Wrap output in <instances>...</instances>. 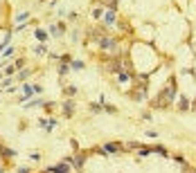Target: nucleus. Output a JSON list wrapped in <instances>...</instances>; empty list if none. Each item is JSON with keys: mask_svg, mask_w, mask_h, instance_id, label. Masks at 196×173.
Wrapping results in <instances>:
<instances>
[{"mask_svg": "<svg viewBox=\"0 0 196 173\" xmlns=\"http://www.w3.org/2000/svg\"><path fill=\"white\" fill-rule=\"evenodd\" d=\"M176 94H178V90H176V83L169 81V83L165 85V90L160 92V99H158V101H160V103H167V106H171V103L176 101Z\"/></svg>", "mask_w": 196, "mask_h": 173, "instance_id": "f257e3e1", "label": "nucleus"}, {"mask_svg": "<svg viewBox=\"0 0 196 173\" xmlns=\"http://www.w3.org/2000/svg\"><path fill=\"white\" fill-rule=\"evenodd\" d=\"M97 45H99V50H104V52H115L117 50V41L110 38V36H101L97 41Z\"/></svg>", "mask_w": 196, "mask_h": 173, "instance_id": "f03ea898", "label": "nucleus"}, {"mask_svg": "<svg viewBox=\"0 0 196 173\" xmlns=\"http://www.w3.org/2000/svg\"><path fill=\"white\" fill-rule=\"evenodd\" d=\"M101 27H117V11L115 9H106L104 18H101Z\"/></svg>", "mask_w": 196, "mask_h": 173, "instance_id": "7ed1b4c3", "label": "nucleus"}, {"mask_svg": "<svg viewBox=\"0 0 196 173\" xmlns=\"http://www.w3.org/2000/svg\"><path fill=\"white\" fill-rule=\"evenodd\" d=\"M68 162H70V164L77 169V171H81L83 164H86V153H77L74 157H68Z\"/></svg>", "mask_w": 196, "mask_h": 173, "instance_id": "20e7f679", "label": "nucleus"}, {"mask_svg": "<svg viewBox=\"0 0 196 173\" xmlns=\"http://www.w3.org/2000/svg\"><path fill=\"white\" fill-rule=\"evenodd\" d=\"M50 173H70V162L65 160V162H59V164H54L48 169Z\"/></svg>", "mask_w": 196, "mask_h": 173, "instance_id": "39448f33", "label": "nucleus"}, {"mask_svg": "<svg viewBox=\"0 0 196 173\" xmlns=\"http://www.w3.org/2000/svg\"><path fill=\"white\" fill-rule=\"evenodd\" d=\"M61 110H63V117H72V115H74V101L72 99H65L63 106H61Z\"/></svg>", "mask_w": 196, "mask_h": 173, "instance_id": "423d86ee", "label": "nucleus"}, {"mask_svg": "<svg viewBox=\"0 0 196 173\" xmlns=\"http://www.w3.org/2000/svg\"><path fill=\"white\" fill-rule=\"evenodd\" d=\"M21 90H23V97H25V99H32L34 94H36V85H30V83H23V85H21Z\"/></svg>", "mask_w": 196, "mask_h": 173, "instance_id": "0eeeda50", "label": "nucleus"}, {"mask_svg": "<svg viewBox=\"0 0 196 173\" xmlns=\"http://www.w3.org/2000/svg\"><path fill=\"white\" fill-rule=\"evenodd\" d=\"M119 148H122V144H119V142H117V144H115V142H106V144H104V151H106V153H119Z\"/></svg>", "mask_w": 196, "mask_h": 173, "instance_id": "6e6552de", "label": "nucleus"}, {"mask_svg": "<svg viewBox=\"0 0 196 173\" xmlns=\"http://www.w3.org/2000/svg\"><path fill=\"white\" fill-rule=\"evenodd\" d=\"M34 36H36V41H41V43H43V41H48V38H50V34L45 32V30H41V27H39V30L34 32Z\"/></svg>", "mask_w": 196, "mask_h": 173, "instance_id": "1a4fd4ad", "label": "nucleus"}, {"mask_svg": "<svg viewBox=\"0 0 196 173\" xmlns=\"http://www.w3.org/2000/svg\"><path fill=\"white\" fill-rule=\"evenodd\" d=\"M104 14H106L104 7H95V9H92V18H95V20H101V18H104Z\"/></svg>", "mask_w": 196, "mask_h": 173, "instance_id": "9d476101", "label": "nucleus"}, {"mask_svg": "<svg viewBox=\"0 0 196 173\" xmlns=\"http://www.w3.org/2000/svg\"><path fill=\"white\" fill-rule=\"evenodd\" d=\"M0 155H2V157H16V151L7 148V146H0Z\"/></svg>", "mask_w": 196, "mask_h": 173, "instance_id": "9b49d317", "label": "nucleus"}, {"mask_svg": "<svg viewBox=\"0 0 196 173\" xmlns=\"http://www.w3.org/2000/svg\"><path fill=\"white\" fill-rule=\"evenodd\" d=\"M131 79H133V76H131L128 72H124V70H122V72H117V81H119V83H128Z\"/></svg>", "mask_w": 196, "mask_h": 173, "instance_id": "f8f14e48", "label": "nucleus"}, {"mask_svg": "<svg viewBox=\"0 0 196 173\" xmlns=\"http://www.w3.org/2000/svg\"><path fill=\"white\" fill-rule=\"evenodd\" d=\"M68 72H70V63H63V61H61V65H59V74L65 76Z\"/></svg>", "mask_w": 196, "mask_h": 173, "instance_id": "ddd939ff", "label": "nucleus"}, {"mask_svg": "<svg viewBox=\"0 0 196 173\" xmlns=\"http://www.w3.org/2000/svg\"><path fill=\"white\" fill-rule=\"evenodd\" d=\"M70 70H83V61H70Z\"/></svg>", "mask_w": 196, "mask_h": 173, "instance_id": "4468645a", "label": "nucleus"}, {"mask_svg": "<svg viewBox=\"0 0 196 173\" xmlns=\"http://www.w3.org/2000/svg\"><path fill=\"white\" fill-rule=\"evenodd\" d=\"M27 18H30V11H21V14L16 16V23H25Z\"/></svg>", "mask_w": 196, "mask_h": 173, "instance_id": "2eb2a0df", "label": "nucleus"}, {"mask_svg": "<svg viewBox=\"0 0 196 173\" xmlns=\"http://www.w3.org/2000/svg\"><path fill=\"white\" fill-rule=\"evenodd\" d=\"M36 106H43V101H41V99H30L25 108H36Z\"/></svg>", "mask_w": 196, "mask_h": 173, "instance_id": "dca6fc26", "label": "nucleus"}, {"mask_svg": "<svg viewBox=\"0 0 196 173\" xmlns=\"http://www.w3.org/2000/svg\"><path fill=\"white\" fill-rule=\"evenodd\" d=\"M14 72H16V65H12V63H9V65H7V68L2 70V74H5V76H12Z\"/></svg>", "mask_w": 196, "mask_h": 173, "instance_id": "f3484780", "label": "nucleus"}, {"mask_svg": "<svg viewBox=\"0 0 196 173\" xmlns=\"http://www.w3.org/2000/svg\"><path fill=\"white\" fill-rule=\"evenodd\" d=\"M151 153H153L151 148H142V146L138 148V155H140V157H147V155H151Z\"/></svg>", "mask_w": 196, "mask_h": 173, "instance_id": "a211bd4d", "label": "nucleus"}, {"mask_svg": "<svg viewBox=\"0 0 196 173\" xmlns=\"http://www.w3.org/2000/svg\"><path fill=\"white\" fill-rule=\"evenodd\" d=\"M63 92L68 94V97H74V94H77V85H68V88H65Z\"/></svg>", "mask_w": 196, "mask_h": 173, "instance_id": "6ab92c4d", "label": "nucleus"}, {"mask_svg": "<svg viewBox=\"0 0 196 173\" xmlns=\"http://www.w3.org/2000/svg\"><path fill=\"white\" fill-rule=\"evenodd\" d=\"M14 54H16V50H14V47H12V45H9V47H7V50L2 52V56H5V59H12V56H14Z\"/></svg>", "mask_w": 196, "mask_h": 173, "instance_id": "aec40b11", "label": "nucleus"}, {"mask_svg": "<svg viewBox=\"0 0 196 173\" xmlns=\"http://www.w3.org/2000/svg\"><path fill=\"white\" fill-rule=\"evenodd\" d=\"M30 74H32V70H21V72H18V76H16V79H18V81H23V79H27Z\"/></svg>", "mask_w": 196, "mask_h": 173, "instance_id": "412c9836", "label": "nucleus"}, {"mask_svg": "<svg viewBox=\"0 0 196 173\" xmlns=\"http://www.w3.org/2000/svg\"><path fill=\"white\" fill-rule=\"evenodd\" d=\"M101 110H104L101 103H90V112H101Z\"/></svg>", "mask_w": 196, "mask_h": 173, "instance_id": "4be33fe9", "label": "nucleus"}, {"mask_svg": "<svg viewBox=\"0 0 196 173\" xmlns=\"http://www.w3.org/2000/svg\"><path fill=\"white\" fill-rule=\"evenodd\" d=\"M34 52L39 54V56H43V54H48V47H45V45H39V47H36Z\"/></svg>", "mask_w": 196, "mask_h": 173, "instance_id": "5701e85b", "label": "nucleus"}, {"mask_svg": "<svg viewBox=\"0 0 196 173\" xmlns=\"http://www.w3.org/2000/svg\"><path fill=\"white\" fill-rule=\"evenodd\" d=\"M126 148H128V151H138V148H140V142H128Z\"/></svg>", "mask_w": 196, "mask_h": 173, "instance_id": "b1692460", "label": "nucleus"}, {"mask_svg": "<svg viewBox=\"0 0 196 173\" xmlns=\"http://www.w3.org/2000/svg\"><path fill=\"white\" fill-rule=\"evenodd\" d=\"M178 108H180V110H187V108H189V101L183 97V99H180V106H178Z\"/></svg>", "mask_w": 196, "mask_h": 173, "instance_id": "393cba45", "label": "nucleus"}, {"mask_svg": "<svg viewBox=\"0 0 196 173\" xmlns=\"http://www.w3.org/2000/svg\"><path fill=\"white\" fill-rule=\"evenodd\" d=\"M14 65H16V70H23V68H25V59H16Z\"/></svg>", "mask_w": 196, "mask_h": 173, "instance_id": "a878e982", "label": "nucleus"}, {"mask_svg": "<svg viewBox=\"0 0 196 173\" xmlns=\"http://www.w3.org/2000/svg\"><path fill=\"white\" fill-rule=\"evenodd\" d=\"M147 137H153V139H156V137H158V133H156V130H147Z\"/></svg>", "mask_w": 196, "mask_h": 173, "instance_id": "bb28decb", "label": "nucleus"}, {"mask_svg": "<svg viewBox=\"0 0 196 173\" xmlns=\"http://www.w3.org/2000/svg\"><path fill=\"white\" fill-rule=\"evenodd\" d=\"M185 169H187V173H196V169H192V166H187V164H185Z\"/></svg>", "mask_w": 196, "mask_h": 173, "instance_id": "cd10ccee", "label": "nucleus"}, {"mask_svg": "<svg viewBox=\"0 0 196 173\" xmlns=\"http://www.w3.org/2000/svg\"><path fill=\"white\" fill-rule=\"evenodd\" d=\"M18 173H30V171H27L25 166H21V169H18Z\"/></svg>", "mask_w": 196, "mask_h": 173, "instance_id": "c85d7f7f", "label": "nucleus"}]
</instances>
